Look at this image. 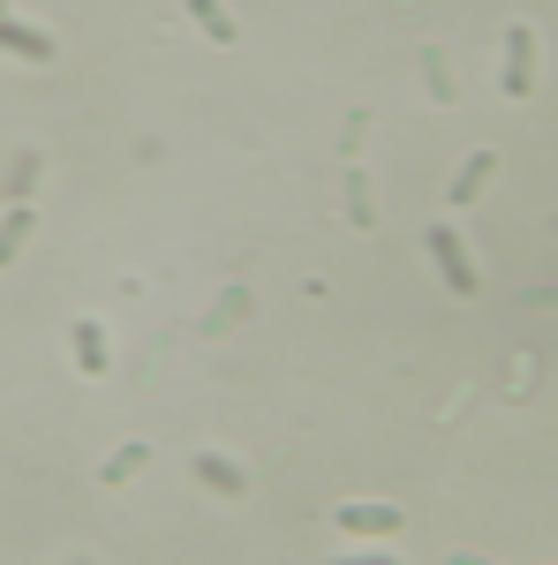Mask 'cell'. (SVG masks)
Wrapping results in <instances>:
<instances>
[{
  "instance_id": "6da1fadb",
  "label": "cell",
  "mask_w": 558,
  "mask_h": 565,
  "mask_svg": "<svg viewBox=\"0 0 558 565\" xmlns=\"http://www.w3.org/2000/svg\"><path fill=\"white\" fill-rule=\"evenodd\" d=\"M423 249H430V264H438V279L468 302V295H483V271H475V257H468V242H461V226H423Z\"/></svg>"
},
{
  "instance_id": "7a4b0ae2",
  "label": "cell",
  "mask_w": 558,
  "mask_h": 565,
  "mask_svg": "<svg viewBox=\"0 0 558 565\" xmlns=\"http://www.w3.org/2000/svg\"><path fill=\"white\" fill-rule=\"evenodd\" d=\"M536 53H544L536 23H506V68H498V90H506L514 106L536 98Z\"/></svg>"
},
{
  "instance_id": "3957f363",
  "label": "cell",
  "mask_w": 558,
  "mask_h": 565,
  "mask_svg": "<svg viewBox=\"0 0 558 565\" xmlns=\"http://www.w3.org/2000/svg\"><path fill=\"white\" fill-rule=\"evenodd\" d=\"M333 527L362 535V543H386V535H400V527H408V513H400V505H378V498H370V505H362V498H347L340 513H333Z\"/></svg>"
},
{
  "instance_id": "277c9868",
  "label": "cell",
  "mask_w": 558,
  "mask_h": 565,
  "mask_svg": "<svg viewBox=\"0 0 558 565\" xmlns=\"http://www.w3.org/2000/svg\"><path fill=\"white\" fill-rule=\"evenodd\" d=\"M189 476L204 482L212 498H250V468H242V460H227V452H212V445H204V452H189Z\"/></svg>"
},
{
  "instance_id": "5b68a950",
  "label": "cell",
  "mask_w": 558,
  "mask_h": 565,
  "mask_svg": "<svg viewBox=\"0 0 558 565\" xmlns=\"http://www.w3.org/2000/svg\"><path fill=\"white\" fill-rule=\"evenodd\" d=\"M69 354H76V370H84V377H106V370H114L106 324H98V317H76V324H69Z\"/></svg>"
},
{
  "instance_id": "8992f818",
  "label": "cell",
  "mask_w": 558,
  "mask_h": 565,
  "mask_svg": "<svg viewBox=\"0 0 558 565\" xmlns=\"http://www.w3.org/2000/svg\"><path fill=\"white\" fill-rule=\"evenodd\" d=\"M0 53H8V61H31V68H45L61 45L45 39L39 23H15V15H0Z\"/></svg>"
},
{
  "instance_id": "52a82bcc",
  "label": "cell",
  "mask_w": 558,
  "mask_h": 565,
  "mask_svg": "<svg viewBox=\"0 0 558 565\" xmlns=\"http://www.w3.org/2000/svg\"><path fill=\"white\" fill-rule=\"evenodd\" d=\"M181 8H189V23H197L212 45H242V23L227 15V0H181Z\"/></svg>"
},
{
  "instance_id": "ba28073f",
  "label": "cell",
  "mask_w": 558,
  "mask_h": 565,
  "mask_svg": "<svg viewBox=\"0 0 558 565\" xmlns=\"http://www.w3.org/2000/svg\"><path fill=\"white\" fill-rule=\"evenodd\" d=\"M491 174H498V151H468V159H461V174H453V189H445V196H453V204H475V196L491 189Z\"/></svg>"
},
{
  "instance_id": "9c48e42d",
  "label": "cell",
  "mask_w": 558,
  "mask_h": 565,
  "mask_svg": "<svg viewBox=\"0 0 558 565\" xmlns=\"http://www.w3.org/2000/svg\"><path fill=\"white\" fill-rule=\"evenodd\" d=\"M31 226H39V218H31V204H8V212H0V271H8V264L23 257Z\"/></svg>"
},
{
  "instance_id": "30bf717a",
  "label": "cell",
  "mask_w": 558,
  "mask_h": 565,
  "mask_svg": "<svg viewBox=\"0 0 558 565\" xmlns=\"http://www.w3.org/2000/svg\"><path fill=\"white\" fill-rule=\"evenodd\" d=\"M39 189V151H15V167H8V204H23Z\"/></svg>"
},
{
  "instance_id": "8fae6325",
  "label": "cell",
  "mask_w": 558,
  "mask_h": 565,
  "mask_svg": "<svg viewBox=\"0 0 558 565\" xmlns=\"http://www.w3.org/2000/svg\"><path fill=\"white\" fill-rule=\"evenodd\" d=\"M423 76H430V90H438V106H453V61H445L438 45H423Z\"/></svg>"
},
{
  "instance_id": "7c38bea8",
  "label": "cell",
  "mask_w": 558,
  "mask_h": 565,
  "mask_svg": "<svg viewBox=\"0 0 558 565\" xmlns=\"http://www.w3.org/2000/svg\"><path fill=\"white\" fill-rule=\"evenodd\" d=\"M144 460H151V445H122V452H114V460L98 468V482H129L136 468H144Z\"/></svg>"
},
{
  "instance_id": "4fadbf2b",
  "label": "cell",
  "mask_w": 558,
  "mask_h": 565,
  "mask_svg": "<svg viewBox=\"0 0 558 565\" xmlns=\"http://www.w3.org/2000/svg\"><path fill=\"white\" fill-rule=\"evenodd\" d=\"M347 212H355V226H362V234L378 226V212H370V189H362V174L347 181Z\"/></svg>"
},
{
  "instance_id": "5bb4252c",
  "label": "cell",
  "mask_w": 558,
  "mask_h": 565,
  "mask_svg": "<svg viewBox=\"0 0 558 565\" xmlns=\"http://www.w3.org/2000/svg\"><path fill=\"white\" fill-rule=\"evenodd\" d=\"M340 565H400L392 551H362V558H340Z\"/></svg>"
},
{
  "instance_id": "9a60e30c",
  "label": "cell",
  "mask_w": 558,
  "mask_h": 565,
  "mask_svg": "<svg viewBox=\"0 0 558 565\" xmlns=\"http://www.w3.org/2000/svg\"><path fill=\"white\" fill-rule=\"evenodd\" d=\"M445 565H498V558H475V551H453Z\"/></svg>"
},
{
  "instance_id": "2e32d148",
  "label": "cell",
  "mask_w": 558,
  "mask_h": 565,
  "mask_svg": "<svg viewBox=\"0 0 558 565\" xmlns=\"http://www.w3.org/2000/svg\"><path fill=\"white\" fill-rule=\"evenodd\" d=\"M76 565H98V558H76Z\"/></svg>"
},
{
  "instance_id": "e0dca14e",
  "label": "cell",
  "mask_w": 558,
  "mask_h": 565,
  "mask_svg": "<svg viewBox=\"0 0 558 565\" xmlns=\"http://www.w3.org/2000/svg\"><path fill=\"white\" fill-rule=\"evenodd\" d=\"M0 15H8V0H0Z\"/></svg>"
}]
</instances>
